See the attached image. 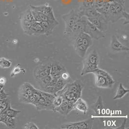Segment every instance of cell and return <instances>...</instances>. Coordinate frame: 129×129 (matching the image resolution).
Returning <instances> with one entry per match:
<instances>
[{
    "label": "cell",
    "instance_id": "cell-1",
    "mask_svg": "<svg viewBox=\"0 0 129 129\" xmlns=\"http://www.w3.org/2000/svg\"><path fill=\"white\" fill-rule=\"evenodd\" d=\"M82 16L80 15L79 12H75L74 10H71L69 13L62 16L65 24V29L64 32V37L70 35L72 29L76 22Z\"/></svg>",
    "mask_w": 129,
    "mask_h": 129
},
{
    "label": "cell",
    "instance_id": "cell-2",
    "mask_svg": "<svg viewBox=\"0 0 129 129\" xmlns=\"http://www.w3.org/2000/svg\"><path fill=\"white\" fill-rule=\"evenodd\" d=\"M83 32L89 34L92 39L96 40L104 38V35L102 32L100 31L96 27L89 21L87 17Z\"/></svg>",
    "mask_w": 129,
    "mask_h": 129
},
{
    "label": "cell",
    "instance_id": "cell-3",
    "mask_svg": "<svg viewBox=\"0 0 129 129\" xmlns=\"http://www.w3.org/2000/svg\"><path fill=\"white\" fill-rule=\"evenodd\" d=\"M52 63H49L41 64L36 67L33 71V76L36 81H39L43 78L50 74Z\"/></svg>",
    "mask_w": 129,
    "mask_h": 129
},
{
    "label": "cell",
    "instance_id": "cell-4",
    "mask_svg": "<svg viewBox=\"0 0 129 129\" xmlns=\"http://www.w3.org/2000/svg\"><path fill=\"white\" fill-rule=\"evenodd\" d=\"M31 9L35 11H37L39 13H42L45 16L49 17V19L53 21H57L56 20L52 7L49 5H45L43 6H30Z\"/></svg>",
    "mask_w": 129,
    "mask_h": 129
},
{
    "label": "cell",
    "instance_id": "cell-5",
    "mask_svg": "<svg viewBox=\"0 0 129 129\" xmlns=\"http://www.w3.org/2000/svg\"><path fill=\"white\" fill-rule=\"evenodd\" d=\"M87 19L101 32L107 30L108 20L103 16L100 17L87 18Z\"/></svg>",
    "mask_w": 129,
    "mask_h": 129
},
{
    "label": "cell",
    "instance_id": "cell-6",
    "mask_svg": "<svg viewBox=\"0 0 129 129\" xmlns=\"http://www.w3.org/2000/svg\"><path fill=\"white\" fill-rule=\"evenodd\" d=\"M95 77V85L100 88H111L115 83L113 78L108 79L101 76L94 75Z\"/></svg>",
    "mask_w": 129,
    "mask_h": 129
},
{
    "label": "cell",
    "instance_id": "cell-7",
    "mask_svg": "<svg viewBox=\"0 0 129 129\" xmlns=\"http://www.w3.org/2000/svg\"><path fill=\"white\" fill-rule=\"evenodd\" d=\"M110 48L113 51L117 52L128 51L129 50V48L121 43L115 35H113L111 37Z\"/></svg>",
    "mask_w": 129,
    "mask_h": 129
},
{
    "label": "cell",
    "instance_id": "cell-8",
    "mask_svg": "<svg viewBox=\"0 0 129 129\" xmlns=\"http://www.w3.org/2000/svg\"><path fill=\"white\" fill-rule=\"evenodd\" d=\"M27 34L31 36H39L45 34V32L41 23L35 21L32 23Z\"/></svg>",
    "mask_w": 129,
    "mask_h": 129
},
{
    "label": "cell",
    "instance_id": "cell-9",
    "mask_svg": "<svg viewBox=\"0 0 129 129\" xmlns=\"http://www.w3.org/2000/svg\"><path fill=\"white\" fill-rule=\"evenodd\" d=\"M40 23L43 27L45 34L47 36L52 34L55 27L59 24L58 22L42 21Z\"/></svg>",
    "mask_w": 129,
    "mask_h": 129
},
{
    "label": "cell",
    "instance_id": "cell-10",
    "mask_svg": "<svg viewBox=\"0 0 129 129\" xmlns=\"http://www.w3.org/2000/svg\"><path fill=\"white\" fill-rule=\"evenodd\" d=\"M91 108L94 111L96 116H100L102 115L103 105L101 96L98 97L95 103L91 106Z\"/></svg>",
    "mask_w": 129,
    "mask_h": 129
},
{
    "label": "cell",
    "instance_id": "cell-11",
    "mask_svg": "<svg viewBox=\"0 0 129 129\" xmlns=\"http://www.w3.org/2000/svg\"><path fill=\"white\" fill-rule=\"evenodd\" d=\"M69 84V90L71 92L75 93L77 99L80 98L82 92L83 90V87L78 82L75 81Z\"/></svg>",
    "mask_w": 129,
    "mask_h": 129
},
{
    "label": "cell",
    "instance_id": "cell-12",
    "mask_svg": "<svg viewBox=\"0 0 129 129\" xmlns=\"http://www.w3.org/2000/svg\"><path fill=\"white\" fill-rule=\"evenodd\" d=\"M93 119L91 118L82 121L74 122V124L76 129H91L93 126Z\"/></svg>",
    "mask_w": 129,
    "mask_h": 129
},
{
    "label": "cell",
    "instance_id": "cell-13",
    "mask_svg": "<svg viewBox=\"0 0 129 129\" xmlns=\"http://www.w3.org/2000/svg\"><path fill=\"white\" fill-rule=\"evenodd\" d=\"M98 68V65L88 63L85 61L83 62V67L81 75L84 76L89 73H92V71Z\"/></svg>",
    "mask_w": 129,
    "mask_h": 129
},
{
    "label": "cell",
    "instance_id": "cell-14",
    "mask_svg": "<svg viewBox=\"0 0 129 129\" xmlns=\"http://www.w3.org/2000/svg\"><path fill=\"white\" fill-rule=\"evenodd\" d=\"M75 109L86 114L88 110V107L86 102L81 98H78L75 103Z\"/></svg>",
    "mask_w": 129,
    "mask_h": 129
},
{
    "label": "cell",
    "instance_id": "cell-15",
    "mask_svg": "<svg viewBox=\"0 0 129 129\" xmlns=\"http://www.w3.org/2000/svg\"><path fill=\"white\" fill-rule=\"evenodd\" d=\"M84 61L91 64L98 65L99 62V56L97 51L95 50H93L89 54Z\"/></svg>",
    "mask_w": 129,
    "mask_h": 129
},
{
    "label": "cell",
    "instance_id": "cell-16",
    "mask_svg": "<svg viewBox=\"0 0 129 129\" xmlns=\"http://www.w3.org/2000/svg\"><path fill=\"white\" fill-rule=\"evenodd\" d=\"M67 105L68 101L65 99H63L62 102L59 107L54 109L53 112H58L63 116L67 115Z\"/></svg>",
    "mask_w": 129,
    "mask_h": 129
},
{
    "label": "cell",
    "instance_id": "cell-17",
    "mask_svg": "<svg viewBox=\"0 0 129 129\" xmlns=\"http://www.w3.org/2000/svg\"><path fill=\"white\" fill-rule=\"evenodd\" d=\"M129 90L124 87L123 84L122 83H120L118 85V88L117 90V93L115 96L114 97L113 99L114 100L120 99L123 97L127 93L129 92Z\"/></svg>",
    "mask_w": 129,
    "mask_h": 129
},
{
    "label": "cell",
    "instance_id": "cell-18",
    "mask_svg": "<svg viewBox=\"0 0 129 129\" xmlns=\"http://www.w3.org/2000/svg\"><path fill=\"white\" fill-rule=\"evenodd\" d=\"M34 89L35 88L30 83L25 82L19 88V92H26L29 96H32Z\"/></svg>",
    "mask_w": 129,
    "mask_h": 129
},
{
    "label": "cell",
    "instance_id": "cell-19",
    "mask_svg": "<svg viewBox=\"0 0 129 129\" xmlns=\"http://www.w3.org/2000/svg\"><path fill=\"white\" fill-rule=\"evenodd\" d=\"M80 35L82 39V44L88 48L90 47L93 43L92 38L89 34L85 32H81Z\"/></svg>",
    "mask_w": 129,
    "mask_h": 129
},
{
    "label": "cell",
    "instance_id": "cell-20",
    "mask_svg": "<svg viewBox=\"0 0 129 129\" xmlns=\"http://www.w3.org/2000/svg\"><path fill=\"white\" fill-rule=\"evenodd\" d=\"M109 5L110 3H107L104 6L96 9L97 12L99 13L100 14L102 15L107 20L109 13Z\"/></svg>",
    "mask_w": 129,
    "mask_h": 129
},
{
    "label": "cell",
    "instance_id": "cell-21",
    "mask_svg": "<svg viewBox=\"0 0 129 129\" xmlns=\"http://www.w3.org/2000/svg\"><path fill=\"white\" fill-rule=\"evenodd\" d=\"M4 112L6 113L7 117H9L13 118H16L17 115L19 113L21 112L20 111L16 110H15V109L12 108L10 104H9L8 105V107L6 109V110Z\"/></svg>",
    "mask_w": 129,
    "mask_h": 129
},
{
    "label": "cell",
    "instance_id": "cell-22",
    "mask_svg": "<svg viewBox=\"0 0 129 129\" xmlns=\"http://www.w3.org/2000/svg\"><path fill=\"white\" fill-rule=\"evenodd\" d=\"M89 48L86 47L83 44H81L79 46L76 47L75 48V52L80 57H84L86 55V53Z\"/></svg>",
    "mask_w": 129,
    "mask_h": 129
},
{
    "label": "cell",
    "instance_id": "cell-23",
    "mask_svg": "<svg viewBox=\"0 0 129 129\" xmlns=\"http://www.w3.org/2000/svg\"><path fill=\"white\" fill-rule=\"evenodd\" d=\"M2 122L6 124V126L10 129H13L16 127V120L15 118H13L7 117V118L5 120H4Z\"/></svg>",
    "mask_w": 129,
    "mask_h": 129
},
{
    "label": "cell",
    "instance_id": "cell-24",
    "mask_svg": "<svg viewBox=\"0 0 129 129\" xmlns=\"http://www.w3.org/2000/svg\"><path fill=\"white\" fill-rule=\"evenodd\" d=\"M52 77L50 75L47 76L44 78H42V79L37 81L38 82L41 88H43L44 87H45L46 86H48L49 83L52 79Z\"/></svg>",
    "mask_w": 129,
    "mask_h": 129
},
{
    "label": "cell",
    "instance_id": "cell-25",
    "mask_svg": "<svg viewBox=\"0 0 129 129\" xmlns=\"http://www.w3.org/2000/svg\"><path fill=\"white\" fill-rule=\"evenodd\" d=\"M21 18L30 22H32V23L35 22L33 18V17L32 16V13L31 9H28L27 11H25L22 15Z\"/></svg>",
    "mask_w": 129,
    "mask_h": 129
},
{
    "label": "cell",
    "instance_id": "cell-26",
    "mask_svg": "<svg viewBox=\"0 0 129 129\" xmlns=\"http://www.w3.org/2000/svg\"><path fill=\"white\" fill-rule=\"evenodd\" d=\"M92 73H93V74L96 75L103 76V77H106L108 79H111L112 78V76L110 75L108 72H106V71L103 70L99 69V68H97V69L92 71Z\"/></svg>",
    "mask_w": 129,
    "mask_h": 129
},
{
    "label": "cell",
    "instance_id": "cell-27",
    "mask_svg": "<svg viewBox=\"0 0 129 129\" xmlns=\"http://www.w3.org/2000/svg\"><path fill=\"white\" fill-rule=\"evenodd\" d=\"M45 104H46V100L44 98H43V97L42 96L37 101L34 106L36 107L37 110L41 111L43 110H46Z\"/></svg>",
    "mask_w": 129,
    "mask_h": 129
},
{
    "label": "cell",
    "instance_id": "cell-28",
    "mask_svg": "<svg viewBox=\"0 0 129 129\" xmlns=\"http://www.w3.org/2000/svg\"><path fill=\"white\" fill-rule=\"evenodd\" d=\"M67 83V81L63 80L62 79H61L60 78H59L58 79V81L57 82L56 84L55 85V86L54 87L55 88V93L58 92V91H60V90H61L65 86V85Z\"/></svg>",
    "mask_w": 129,
    "mask_h": 129
},
{
    "label": "cell",
    "instance_id": "cell-29",
    "mask_svg": "<svg viewBox=\"0 0 129 129\" xmlns=\"http://www.w3.org/2000/svg\"><path fill=\"white\" fill-rule=\"evenodd\" d=\"M12 64V61L4 57L0 58V68L3 69L9 68L11 67Z\"/></svg>",
    "mask_w": 129,
    "mask_h": 129
},
{
    "label": "cell",
    "instance_id": "cell-30",
    "mask_svg": "<svg viewBox=\"0 0 129 129\" xmlns=\"http://www.w3.org/2000/svg\"><path fill=\"white\" fill-rule=\"evenodd\" d=\"M51 70L59 71H67L64 66L58 62H55L52 63Z\"/></svg>",
    "mask_w": 129,
    "mask_h": 129
},
{
    "label": "cell",
    "instance_id": "cell-31",
    "mask_svg": "<svg viewBox=\"0 0 129 129\" xmlns=\"http://www.w3.org/2000/svg\"><path fill=\"white\" fill-rule=\"evenodd\" d=\"M63 98H62V97L59 96V95H55L53 99L52 100V106L54 109L56 108L59 107L63 101Z\"/></svg>",
    "mask_w": 129,
    "mask_h": 129
},
{
    "label": "cell",
    "instance_id": "cell-32",
    "mask_svg": "<svg viewBox=\"0 0 129 129\" xmlns=\"http://www.w3.org/2000/svg\"><path fill=\"white\" fill-rule=\"evenodd\" d=\"M72 44L73 45L74 48L82 44V39L81 37L80 34L73 36Z\"/></svg>",
    "mask_w": 129,
    "mask_h": 129
},
{
    "label": "cell",
    "instance_id": "cell-33",
    "mask_svg": "<svg viewBox=\"0 0 129 129\" xmlns=\"http://www.w3.org/2000/svg\"><path fill=\"white\" fill-rule=\"evenodd\" d=\"M30 96H29L26 92H19L18 98H19V101L21 102L27 104L28 99H29Z\"/></svg>",
    "mask_w": 129,
    "mask_h": 129
},
{
    "label": "cell",
    "instance_id": "cell-34",
    "mask_svg": "<svg viewBox=\"0 0 129 129\" xmlns=\"http://www.w3.org/2000/svg\"><path fill=\"white\" fill-rule=\"evenodd\" d=\"M10 104L8 99L6 98L5 99H0V108L5 111L7 108L8 105Z\"/></svg>",
    "mask_w": 129,
    "mask_h": 129
},
{
    "label": "cell",
    "instance_id": "cell-35",
    "mask_svg": "<svg viewBox=\"0 0 129 129\" xmlns=\"http://www.w3.org/2000/svg\"><path fill=\"white\" fill-rule=\"evenodd\" d=\"M24 71V69H22L19 64H17L13 69L11 73V77H14L15 76L19 74L22 71Z\"/></svg>",
    "mask_w": 129,
    "mask_h": 129
},
{
    "label": "cell",
    "instance_id": "cell-36",
    "mask_svg": "<svg viewBox=\"0 0 129 129\" xmlns=\"http://www.w3.org/2000/svg\"><path fill=\"white\" fill-rule=\"evenodd\" d=\"M77 99H75L70 101H68V105H67V114L70 113L71 111L75 109V104Z\"/></svg>",
    "mask_w": 129,
    "mask_h": 129
},
{
    "label": "cell",
    "instance_id": "cell-37",
    "mask_svg": "<svg viewBox=\"0 0 129 129\" xmlns=\"http://www.w3.org/2000/svg\"><path fill=\"white\" fill-rule=\"evenodd\" d=\"M40 92H41L42 96L43 97V98H44L45 99V100H52L55 96V95L54 94L48 93V92H45L43 91H40Z\"/></svg>",
    "mask_w": 129,
    "mask_h": 129
},
{
    "label": "cell",
    "instance_id": "cell-38",
    "mask_svg": "<svg viewBox=\"0 0 129 129\" xmlns=\"http://www.w3.org/2000/svg\"><path fill=\"white\" fill-rule=\"evenodd\" d=\"M63 98L66 99L68 101L72 100H73V99H78L76 97L75 93H74L72 92H71V91H69V92H67L64 95V96L63 97Z\"/></svg>",
    "mask_w": 129,
    "mask_h": 129
},
{
    "label": "cell",
    "instance_id": "cell-39",
    "mask_svg": "<svg viewBox=\"0 0 129 129\" xmlns=\"http://www.w3.org/2000/svg\"><path fill=\"white\" fill-rule=\"evenodd\" d=\"M31 10L32 13V16L33 17V18L35 20V21L39 22V23H41V22L42 21L40 18V16H39V13L37 11H35L32 9H31Z\"/></svg>",
    "mask_w": 129,
    "mask_h": 129
},
{
    "label": "cell",
    "instance_id": "cell-40",
    "mask_svg": "<svg viewBox=\"0 0 129 129\" xmlns=\"http://www.w3.org/2000/svg\"><path fill=\"white\" fill-rule=\"evenodd\" d=\"M60 128L64 129H76L74 122L68 123L61 125L60 126Z\"/></svg>",
    "mask_w": 129,
    "mask_h": 129
},
{
    "label": "cell",
    "instance_id": "cell-41",
    "mask_svg": "<svg viewBox=\"0 0 129 129\" xmlns=\"http://www.w3.org/2000/svg\"><path fill=\"white\" fill-rule=\"evenodd\" d=\"M24 128L26 129H39L37 126L32 122H28L26 124L24 127Z\"/></svg>",
    "mask_w": 129,
    "mask_h": 129
},
{
    "label": "cell",
    "instance_id": "cell-42",
    "mask_svg": "<svg viewBox=\"0 0 129 129\" xmlns=\"http://www.w3.org/2000/svg\"><path fill=\"white\" fill-rule=\"evenodd\" d=\"M113 3L116 7V10L117 11V12L122 15V14H121L124 11L123 8V6L118 3L115 2H113Z\"/></svg>",
    "mask_w": 129,
    "mask_h": 129
},
{
    "label": "cell",
    "instance_id": "cell-43",
    "mask_svg": "<svg viewBox=\"0 0 129 129\" xmlns=\"http://www.w3.org/2000/svg\"><path fill=\"white\" fill-rule=\"evenodd\" d=\"M43 90V91L52 93V94H54L55 93V88L54 87H52V86H47L45 87H44L42 88Z\"/></svg>",
    "mask_w": 129,
    "mask_h": 129
},
{
    "label": "cell",
    "instance_id": "cell-44",
    "mask_svg": "<svg viewBox=\"0 0 129 129\" xmlns=\"http://www.w3.org/2000/svg\"><path fill=\"white\" fill-rule=\"evenodd\" d=\"M46 110H49L53 111V107L52 104V100H46V104H45Z\"/></svg>",
    "mask_w": 129,
    "mask_h": 129
},
{
    "label": "cell",
    "instance_id": "cell-45",
    "mask_svg": "<svg viewBox=\"0 0 129 129\" xmlns=\"http://www.w3.org/2000/svg\"><path fill=\"white\" fill-rule=\"evenodd\" d=\"M32 96L36 99V100L37 101L38 100L42 97L40 91L35 88V89H34L33 91Z\"/></svg>",
    "mask_w": 129,
    "mask_h": 129
},
{
    "label": "cell",
    "instance_id": "cell-46",
    "mask_svg": "<svg viewBox=\"0 0 129 129\" xmlns=\"http://www.w3.org/2000/svg\"><path fill=\"white\" fill-rule=\"evenodd\" d=\"M60 78L61 79H62L63 80L67 81L69 80V79L70 78V76H69V73L67 72V71H63L61 73Z\"/></svg>",
    "mask_w": 129,
    "mask_h": 129
},
{
    "label": "cell",
    "instance_id": "cell-47",
    "mask_svg": "<svg viewBox=\"0 0 129 129\" xmlns=\"http://www.w3.org/2000/svg\"><path fill=\"white\" fill-rule=\"evenodd\" d=\"M8 95V94L6 93L5 92L4 88H3L0 91V99H5L6 98H7Z\"/></svg>",
    "mask_w": 129,
    "mask_h": 129
},
{
    "label": "cell",
    "instance_id": "cell-48",
    "mask_svg": "<svg viewBox=\"0 0 129 129\" xmlns=\"http://www.w3.org/2000/svg\"><path fill=\"white\" fill-rule=\"evenodd\" d=\"M36 102H37V100H36V99L32 95V96H30L29 97L27 104H32V105H33L34 106L35 105Z\"/></svg>",
    "mask_w": 129,
    "mask_h": 129
},
{
    "label": "cell",
    "instance_id": "cell-49",
    "mask_svg": "<svg viewBox=\"0 0 129 129\" xmlns=\"http://www.w3.org/2000/svg\"><path fill=\"white\" fill-rule=\"evenodd\" d=\"M59 78H53L51 81H50V82L49 83L48 86H52V87H55V85L57 83V82L58 81Z\"/></svg>",
    "mask_w": 129,
    "mask_h": 129
},
{
    "label": "cell",
    "instance_id": "cell-50",
    "mask_svg": "<svg viewBox=\"0 0 129 129\" xmlns=\"http://www.w3.org/2000/svg\"><path fill=\"white\" fill-rule=\"evenodd\" d=\"M7 115L6 114V113H5L4 111L3 112H2V113L0 114V117L2 119V121H3L4 120H5V119L7 118Z\"/></svg>",
    "mask_w": 129,
    "mask_h": 129
},
{
    "label": "cell",
    "instance_id": "cell-51",
    "mask_svg": "<svg viewBox=\"0 0 129 129\" xmlns=\"http://www.w3.org/2000/svg\"><path fill=\"white\" fill-rule=\"evenodd\" d=\"M115 2L120 4L122 6H124V3H125V0H115Z\"/></svg>",
    "mask_w": 129,
    "mask_h": 129
},
{
    "label": "cell",
    "instance_id": "cell-52",
    "mask_svg": "<svg viewBox=\"0 0 129 129\" xmlns=\"http://www.w3.org/2000/svg\"><path fill=\"white\" fill-rule=\"evenodd\" d=\"M6 79L4 78H0V83L1 84H3V85H5V84L6 83Z\"/></svg>",
    "mask_w": 129,
    "mask_h": 129
},
{
    "label": "cell",
    "instance_id": "cell-53",
    "mask_svg": "<svg viewBox=\"0 0 129 129\" xmlns=\"http://www.w3.org/2000/svg\"><path fill=\"white\" fill-rule=\"evenodd\" d=\"M126 120H124L123 123L122 124L121 126L120 127H119V128H118V129H124V127H125V124H126Z\"/></svg>",
    "mask_w": 129,
    "mask_h": 129
},
{
    "label": "cell",
    "instance_id": "cell-54",
    "mask_svg": "<svg viewBox=\"0 0 129 129\" xmlns=\"http://www.w3.org/2000/svg\"><path fill=\"white\" fill-rule=\"evenodd\" d=\"M3 88H4V85L0 84V91H1Z\"/></svg>",
    "mask_w": 129,
    "mask_h": 129
},
{
    "label": "cell",
    "instance_id": "cell-55",
    "mask_svg": "<svg viewBox=\"0 0 129 129\" xmlns=\"http://www.w3.org/2000/svg\"><path fill=\"white\" fill-rule=\"evenodd\" d=\"M4 112V111H3V110H2V109H1L0 108V114L2 113V112Z\"/></svg>",
    "mask_w": 129,
    "mask_h": 129
},
{
    "label": "cell",
    "instance_id": "cell-56",
    "mask_svg": "<svg viewBox=\"0 0 129 129\" xmlns=\"http://www.w3.org/2000/svg\"><path fill=\"white\" fill-rule=\"evenodd\" d=\"M0 122H2V119L1 117H0Z\"/></svg>",
    "mask_w": 129,
    "mask_h": 129
},
{
    "label": "cell",
    "instance_id": "cell-57",
    "mask_svg": "<svg viewBox=\"0 0 129 129\" xmlns=\"http://www.w3.org/2000/svg\"><path fill=\"white\" fill-rule=\"evenodd\" d=\"M0 84H1V83H0ZM2 85H3V84H2Z\"/></svg>",
    "mask_w": 129,
    "mask_h": 129
}]
</instances>
